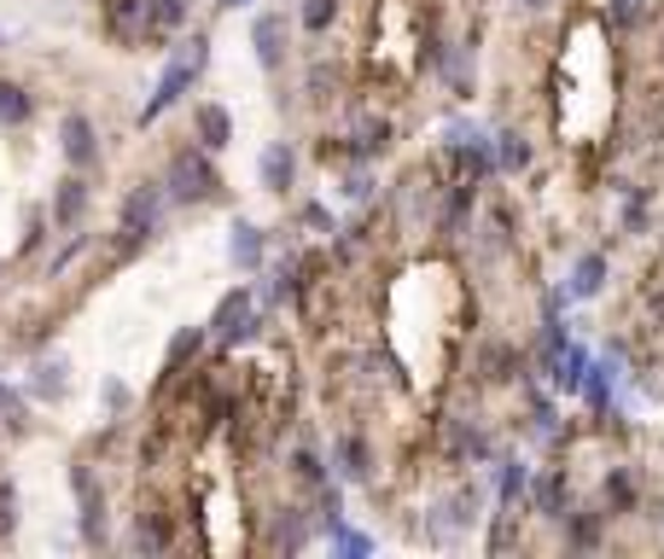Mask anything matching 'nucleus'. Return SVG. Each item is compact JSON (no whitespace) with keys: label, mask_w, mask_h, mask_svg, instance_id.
<instances>
[{"label":"nucleus","mask_w":664,"mask_h":559,"mask_svg":"<svg viewBox=\"0 0 664 559\" xmlns=\"http://www.w3.org/2000/svg\"><path fill=\"white\" fill-rule=\"evenodd\" d=\"M158 216H163V186H135V193L122 198V245L117 251L122 257L140 251V245L158 234Z\"/></svg>","instance_id":"3"},{"label":"nucleus","mask_w":664,"mask_h":559,"mask_svg":"<svg viewBox=\"0 0 664 559\" xmlns=\"http://www.w3.org/2000/svg\"><path fill=\"white\" fill-rule=\"evenodd\" d=\"M531 502H536L543 519H566V502H571L566 472H543V479H531Z\"/></svg>","instance_id":"8"},{"label":"nucleus","mask_w":664,"mask_h":559,"mask_svg":"<svg viewBox=\"0 0 664 559\" xmlns=\"http://www.w3.org/2000/svg\"><path fill=\"white\" fill-rule=\"evenodd\" d=\"M222 7H251V0H222Z\"/></svg>","instance_id":"37"},{"label":"nucleus","mask_w":664,"mask_h":559,"mask_svg":"<svg viewBox=\"0 0 664 559\" xmlns=\"http://www.w3.org/2000/svg\"><path fill=\"white\" fill-rule=\"evenodd\" d=\"M518 495H531V466L525 461H502V507L513 513Z\"/></svg>","instance_id":"23"},{"label":"nucleus","mask_w":664,"mask_h":559,"mask_svg":"<svg viewBox=\"0 0 664 559\" xmlns=\"http://www.w3.org/2000/svg\"><path fill=\"white\" fill-rule=\"evenodd\" d=\"M589 367H595V362H589V350H583V344H566V350H559V362H554L548 373H554V385H559V390H583Z\"/></svg>","instance_id":"11"},{"label":"nucleus","mask_w":664,"mask_h":559,"mask_svg":"<svg viewBox=\"0 0 664 559\" xmlns=\"http://www.w3.org/2000/svg\"><path fill=\"white\" fill-rule=\"evenodd\" d=\"M65 373H71V367L58 362V356H53V362H35V379H30V390H35L41 402H58V397L71 390V379H65Z\"/></svg>","instance_id":"16"},{"label":"nucleus","mask_w":664,"mask_h":559,"mask_svg":"<svg viewBox=\"0 0 664 559\" xmlns=\"http://www.w3.org/2000/svg\"><path fill=\"white\" fill-rule=\"evenodd\" d=\"M518 7H548V0H518Z\"/></svg>","instance_id":"38"},{"label":"nucleus","mask_w":664,"mask_h":559,"mask_svg":"<svg viewBox=\"0 0 664 559\" xmlns=\"http://www.w3.org/2000/svg\"><path fill=\"white\" fill-rule=\"evenodd\" d=\"M479 373H484V379L490 385H502V379H513V373H518V356H513V350L507 344H479Z\"/></svg>","instance_id":"18"},{"label":"nucleus","mask_w":664,"mask_h":559,"mask_svg":"<svg viewBox=\"0 0 664 559\" xmlns=\"http://www.w3.org/2000/svg\"><path fill=\"white\" fill-rule=\"evenodd\" d=\"M204 65H211V41H204V35L181 41V47H175V58H170V65H163V76H158L152 99L140 106V129H147V122H158V117L170 111V106H181V94L199 82V71H204Z\"/></svg>","instance_id":"1"},{"label":"nucleus","mask_w":664,"mask_h":559,"mask_svg":"<svg viewBox=\"0 0 664 559\" xmlns=\"http://www.w3.org/2000/svg\"><path fill=\"white\" fill-rule=\"evenodd\" d=\"M204 338H211V326H181V333L170 338V356H163V385L175 379V373H181V362L193 356V350H199Z\"/></svg>","instance_id":"15"},{"label":"nucleus","mask_w":664,"mask_h":559,"mask_svg":"<svg viewBox=\"0 0 664 559\" xmlns=\"http://www.w3.org/2000/svg\"><path fill=\"white\" fill-rule=\"evenodd\" d=\"M106 24L129 41L135 30H147V0H111V7H106Z\"/></svg>","instance_id":"20"},{"label":"nucleus","mask_w":664,"mask_h":559,"mask_svg":"<svg viewBox=\"0 0 664 559\" xmlns=\"http://www.w3.org/2000/svg\"><path fill=\"white\" fill-rule=\"evenodd\" d=\"M0 426H24V402H18V390L0 385Z\"/></svg>","instance_id":"35"},{"label":"nucleus","mask_w":664,"mask_h":559,"mask_svg":"<svg viewBox=\"0 0 664 559\" xmlns=\"http://www.w3.org/2000/svg\"><path fill=\"white\" fill-rule=\"evenodd\" d=\"M163 186H170V198L175 204H211L222 193V175H216V163L204 147H181L170 158V175H163Z\"/></svg>","instance_id":"2"},{"label":"nucleus","mask_w":664,"mask_h":559,"mask_svg":"<svg viewBox=\"0 0 664 559\" xmlns=\"http://www.w3.org/2000/svg\"><path fill=\"white\" fill-rule=\"evenodd\" d=\"M268 542H275V548H303V542H309V525L298 519V507H286V519H275Z\"/></svg>","instance_id":"25"},{"label":"nucleus","mask_w":664,"mask_h":559,"mask_svg":"<svg viewBox=\"0 0 664 559\" xmlns=\"http://www.w3.org/2000/svg\"><path fill=\"white\" fill-rule=\"evenodd\" d=\"M600 286H607V257L583 251L577 268H571V298H600Z\"/></svg>","instance_id":"13"},{"label":"nucleus","mask_w":664,"mask_h":559,"mask_svg":"<svg viewBox=\"0 0 664 559\" xmlns=\"http://www.w3.org/2000/svg\"><path fill=\"white\" fill-rule=\"evenodd\" d=\"M251 47H257V65L275 76L280 71V47H286V18L280 12H263L251 24Z\"/></svg>","instance_id":"7"},{"label":"nucleus","mask_w":664,"mask_h":559,"mask_svg":"<svg viewBox=\"0 0 664 559\" xmlns=\"http://www.w3.org/2000/svg\"><path fill=\"white\" fill-rule=\"evenodd\" d=\"M292 472H298V484H321V461L309 449H292Z\"/></svg>","instance_id":"32"},{"label":"nucleus","mask_w":664,"mask_h":559,"mask_svg":"<svg viewBox=\"0 0 664 559\" xmlns=\"http://www.w3.org/2000/svg\"><path fill=\"white\" fill-rule=\"evenodd\" d=\"M292 175H298L292 147H286V140H275V147L263 152V186H268V193H286V186H292Z\"/></svg>","instance_id":"12"},{"label":"nucleus","mask_w":664,"mask_h":559,"mask_svg":"<svg viewBox=\"0 0 664 559\" xmlns=\"http://www.w3.org/2000/svg\"><path fill=\"white\" fill-rule=\"evenodd\" d=\"M58 152H65V163H71V170H94V163H99L94 122L82 117V111H71L65 122H58Z\"/></svg>","instance_id":"6"},{"label":"nucleus","mask_w":664,"mask_h":559,"mask_svg":"<svg viewBox=\"0 0 664 559\" xmlns=\"http://www.w3.org/2000/svg\"><path fill=\"white\" fill-rule=\"evenodd\" d=\"M129 548L135 553H163V548H170V525H163V513H140Z\"/></svg>","instance_id":"14"},{"label":"nucleus","mask_w":664,"mask_h":559,"mask_svg":"<svg viewBox=\"0 0 664 559\" xmlns=\"http://www.w3.org/2000/svg\"><path fill=\"white\" fill-rule=\"evenodd\" d=\"M186 12H193V0H147V30L170 35V30L186 24Z\"/></svg>","instance_id":"17"},{"label":"nucleus","mask_w":664,"mask_h":559,"mask_svg":"<svg viewBox=\"0 0 664 559\" xmlns=\"http://www.w3.org/2000/svg\"><path fill=\"white\" fill-rule=\"evenodd\" d=\"M332 542H339L344 553H356V559H362V553L373 548V542H367V536H362V530H350V525H332Z\"/></svg>","instance_id":"33"},{"label":"nucleus","mask_w":664,"mask_h":559,"mask_svg":"<svg viewBox=\"0 0 664 559\" xmlns=\"http://www.w3.org/2000/svg\"><path fill=\"white\" fill-rule=\"evenodd\" d=\"M525 163H531V140L525 135H495V170L518 175Z\"/></svg>","instance_id":"21"},{"label":"nucleus","mask_w":664,"mask_h":559,"mask_svg":"<svg viewBox=\"0 0 664 559\" xmlns=\"http://www.w3.org/2000/svg\"><path fill=\"white\" fill-rule=\"evenodd\" d=\"M71 490L82 507V542H106V490L94 484V466H71Z\"/></svg>","instance_id":"4"},{"label":"nucleus","mask_w":664,"mask_h":559,"mask_svg":"<svg viewBox=\"0 0 664 559\" xmlns=\"http://www.w3.org/2000/svg\"><path fill=\"white\" fill-rule=\"evenodd\" d=\"M12 525H18V490L0 484V536H12Z\"/></svg>","instance_id":"34"},{"label":"nucleus","mask_w":664,"mask_h":559,"mask_svg":"<svg viewBox=\"0 0 664 559\" xmlns=\"http://www.w3.org/2000/svg\"><path fill=\"white\" fill-rule=\"evenodd\" d=\"M647 18V0H607V24L612 30H635Z\"/></svg>","instance_id":"27"},{"label":"nucleus","mask_w":664,"mask_h":559,"mask_svg":"<svg viewBox=\"0 0 664 559\" xmlns=\"http://www.w3.org/2000/svg\"><path fill=\"white\" fill-rule=\"evenodd\" d=\"M0 122H30V94L18 88V82H0Z\"/></svg>","instance_id":"26"},{"label":"nucleus","mask_w":664,"mask_h":559,"mask_svg":"<svg viewBox=\"0 0 664 559\" xmlns=\"http://www.w3.org/2000/svg\"><path fill=\"white\" fill-rule=\"evenodd\" d=\"M193 140H199L204 152H222L227 140H234V117H227L222 106H199L193 111Z\"/></svg>","instance_id":"9"},{"label":"nucleus","mask_w":664,"mask_h":559,"mask_svg":"<svg viewBox=\"0 0 664 559\" xmlns=\"http://www.w3.org/2000/svg\"><path fill=\"white\" fill-rule=\"evenodd\" d=\"M344 193H350V198H356V204H362V198L373 193V186H367V175H350V186H344Z\"/></svg>","instance_id":"36"},{"label":"nucleus","mask_w":664,"mask_h":559,"mask_svg":"<svg viewBox=\"0 0 664 559\" xmlns=\"http://www.w3.org/2000/svg\"><path fill=\"white\" fill-rule=\"evenodd\" d=\"M385 140H390L385 122H367V129L356 135V147H350V158H373V152H385Z\"/></svg>","instance_id":"30"},{"label":"nucleus","mask_w":664,"mask_h":559,"mask_svg":"<svg viewBox=\"0 0 664 559\" xmlns=\"http://www.w3.org/2000/svg\"><path fill=\"white\" fill-rule=\"evenodd\" d=\"M204 326H211V338H222V344L251 338V292H245V286H234V292L216 303V315L204 321Z\"/></svg>","instance_id":"5"},{"label":"nucleus","mask_w":664,"mask_h":559,"mask_svg":"<svg viewBox=\"0 0 664 559\" xmlns=\"http://www.w3.org/2000/svg\"><path fill=\"white\" fill-rule=\"evenodd\" d=\"M607 502H612V513H630V507L641 502V490H635V479H630L624 466L607 472Z\"/></svg>","instance_id":"24"},{"label":"nucleus","mask_w":664,"mask_h":559,"mask_svg":"<svg viewBox=\"0 0 664 559\" xmlns=\"http://www.w3.org/2000/svg\"><path fill=\"white\" fill-rule=\"evenodd\" d=\"M332 18H339V0H303V30L309 35L332 30Z\"/></svg>","instance_id":"29"},{"label":"nucleus","mask_w":664,"mask_h":559,"mask_svg":"<svg viewBox=\"0 0 664 559\" xmlns=\"http://www.w3.org/2000/svg\"><path fill=\"white\" fill-rule=\"evenodd\" d=\"M583 397H589L600 413H607V402H612V397H607V367H589V379H583Z\"/></svg>","instance_id":"31"},{"label":"nucleus","mask_w":664,"mask_h":559,"mask_svg":"<svg viewBox=\"0 0 664 559\" xmlns=\"http://www.w3.org/2000/svg\"><path fill=\"white\" fill-rule=\"evenodd\" d=\"M227 257H234L239 268H257V262H263V227H251V222H234V239H227Z\"/></svg>","instance_id":"19"},{"label":"nucleus","mask_w":664,"mask_h":559,"mask_svg":"<svg viewBox=\"0 0 664 559\" xmlns=\"http://www.w3.org/2000/svg\"><path fill=\"white\" fill-rule=\"evenodd\" d=\"M339 461H344V479H367V472H373L362 438H344V443H339Z\"/></svg>","instance_id":"28"},{"label":"nucleus","mask_w":664,"mask_h":559,"mask_svg":"<svg viewBox=\"0 0 664 559\" xmlns=\"http://www.w3.org/2000/svg\"><path fill=\"white\" fill-rule=\"evenodd\" d=\"M566 548H577V553L600 548V513H577V519H566Z\"/></svg>","instance_id":"22"},{"label":"nucleus","mask_w":664,"mask_h":559,"mask_svg":"<svg viewBox=\"0 0 664 559\" xmlns=\"http://www.w3.org/2000/svg\"><path fill=\"white\" fill-rule=\"evenodd\" d=\"M82 211H88V181H82V170L71 181H58V193H53V222L58 227H76Z\"/></svg>","instance_id":"10"}]
</instances>
